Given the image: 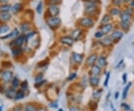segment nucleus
<instances>
[{
    "instance_id": "1",
    "label": "nucleus",
    "mask_w": 134,
    "mask_h": 111,
    "mask_svg": "<svg viewBox=\"0 0 134 111\" xmlns=\"http://www.w3.org/2000/svg\"><path fill=\"white\" fill-rule=\"evenodd\" d=\"M79 24L83 28L90 29L94 26L95 22L90 16H86V17H83L79 19Z\"/></svg>"
},
{
    "instance_id": "2",
    "label": "nucleus",
    "mask_w": 134,
    "mask_h": 111,
    "mask_svg": "<svg viewBox=\"0 0 134 111\" xmlns=\"http://www.w3.org/2000/svg\"><path fill=\"white\" fill-rule=\"evenodd\" d=\"M46 23H47L48 25L51 29H55L60 25L61 19H60L59 17H57V16H52V17H49L46 20Z\"/></svg>"
},
{
    "instance_id": "3",
    "label": "nucleus",
    "mask_w": 134,
    "mask_h": 111,
    "mask_svg": "<svg viewBox=\"0 0 134 111\" xmlns=\"http://www.w3.org/2000/svg\"><path fill=\"white\" fill-rule=\"evenodd\" d=\"M26 37L25 35L22 34L18 36L15 39L14 41H12L11 43H10V46L13 48V47H20L22 45H23L25 42H26Z\"/></svg>"
},
{
    "instance_id": "4",
    "label": "nucleus",
    "mask_w": 134,
    "mask_h": 111,
    "mask_svg": "<svg viewBox=\"0 0 134 111\" xmlns=\"http://www.w3.org/2000/svg\"><path fill=\"white\" fill-rule=\"evenodd\" d=\"M124 36V32L121 30H115L110 34V37L113 40V43H118Z\"/></svg>"
},
{
    "instance_id": "5",
    "label": "nucleus",
    "mask_w": 134,
    "mask_h": 111,
    "mask_svg": "<svg viewBox=\"0 0 134 111\" xmlns=\"http://www.w3.org/2000/svg\"><path fill=\"white\" fill-rule=\"evenodd\" d=\"M59 13H60V9L57 5H48V9H47V14L50 17L56 16L57 15L59 14Z\"/></svg>"
},
{
    "instance_id": "6",
    "label": "nucleus",
    "mask_w": 134,
    "mask_h": 111,
    "mask_svg": "<svg viewBox=\"0 0 134 111\" xmlns=\"http://www.w3.org/2000/svg\"><path fill=\"white\" fill-rule=\"evenodd\" d=\"M60 42L62 44L66 45L69 46H72L74 43V39L71 36H64L60 39Z\"/></svg>"
},
{
    "instance_id": "7",
    "label": "nucleus",
    "mask_w": 134,
    "mask_h": 111,
    "mask_svg": "<svg viewBox=\"0 0 134 111\" xmlns=\"http://www.w3.org/2000/svg\"><path fill=\"white\" fill-rule=\"evenodd\" d=\"M100 31H101L104 34H109L110 32L112 31V30L113 29V25L112 23H107V24L104 25H100V26L99 27Z\"/></svg>"
},
{
    "instance_id": "8",
    "label": "nucleus",
    "mask_w": 134,
    "mask_h": 111,
    "mask_svg": "<svg viewBox=\"0 0 134 111\" xmlns=\"http://www.w3.org/2000/svg\"><path fill=\"white\" fill-rule=\"evenodd\" d=\"M100 43L104 47H110L111 46H113V41L110 36H106L105 37L102 38V40L100 41Z\"/></svg>"
},
{
    "instance_id": "9",
    "label": "nucleus",
    "mask_w": 134,
    "mask_h": 111,
    "mask_svg": "<svg viewBox=\"0 0 134 111\" xmlns=\"http://www.w3.org/2000/svg\"><path fill=\"white\" fill-rule=\"evenodd\" d=\"M12 77H13V73L10 71L6 70V71H4L2 73V78L4 81V82L8 83L9 81H10Z\"/></svg>"
},
{
    "instance_id": "10",
    "label": "nucleus",
    "mask_w": 134,
    "mask_h": 111,
    "mask_svg": "<svg viewBox=\"0 0 134 111\" xmlns=\"http://www.w3.org/2000/svg\"><path fill=\"white\" fill-rule=\"evenodd\" d=\"M97 10H98V5L85 7V14L90 16L95 14V13L97 12Z\"/></svg>"
},
{
    "instance_id": "11",
    "label": "nucleus",
    "mask_w": 134,
    "mask_h": 111,
    "mask_svg": "<svg viewBox=\"0 0 134 111\" xmlns=\"http://www.w3.org/2000/svg\"><path fill=\"white\" fill-rule=\"evenodd\" d=\"M97 59H98L97 54H90L88 58H86V65H88V66H92V65H93V64L97 61Z\"/></svg>"
},
{
    "instance_id": "12",
    "label": "nucleus",
    "mask_w": 134,
    "mask_h": 111,
    "mask_svg": "<svg viewBox=\"0 0 134 111\" xmlns=\"http://www.w3.org/2000/svg\"><path fill=\"white\" fill-rule=\"evenodd\" d=\"M120 18H121V21H123V22H126V23H130L131 19H132V16L127 13L126 11H123L120 14Z\"/></svg>"
},
{
    "instance_id": "13",
    "label": "nucleus",
    "mask_w": 134,
    "mask_h": 111,
    "mask_svg": "<svg viewBox=\"0 0 134 111\" xmlns=\"http://www.w3.org/2000/svg\"><path fill=\"white\" fill-rule=\"evenodd\" d=\"M101 73V68L98 64H93L92 65L91 74L93 76H98Z\"/></svg>"
},
{
    "instance_id": "14",
    "label": "nucleus",
    "mask_w": 134,
    "mask_h": 111,
    "mask_svg": "<svg viewBox=\"0 0 134 111\" xmlns=\"http://www.w3.org/2000/svg\"><path fill=\"white\" fill-rule=\"evenodd\" d=\"M72 58L73 59V60L77 63H81L83 59V55L81 54L76 53V52H73L72 54Z\"/></svg>"
},
{
    "instance_id": "15",
    "label": "nucleus",
    "mask_w": 134,
    "mask_h": 111,
    "mask_svg": "<svg viewBox=\"0 0 134 111\" xmlns=\"http://www.w3.org/2000/svg\"><path fill=\"white\" fill-rule=\"evenodd\" d=\"M5 93L7 98L12 99V98H14L16 96V90H14V88H9L5 90Z\"/></svg>"
},
{
    "instance_id": "16",
    "label": "nucleus",
    "mask_w": 134,
    "mask_h": 111,
    "mask_svg": "<svg viewBox=\"0 0 134 111\" xmlns=\"http://www.w3.org/2000/svg\"><path fill=\"white\" fill-rule=\"evenodd\" d=\"M22 8H23V5L21 3H16L15 5H14L10 8V10L13 14H16L19 13L22 10Z\"/></svg>"
},
{
    "instance_id": "17",
    "label": "nucleus",
    "mask_w": 134,
    "mask_h": 111,
    "mask_svg": "<svg viewBox=\"0 0 134 111\" xmlns=\"http://www.w3.org/2000/svg\"><path fill=\"white\" fill-rule=\"evenodd\" d=\"M19 35V31L17 29H15L13 31H11L10 33H9L8 34L5 35L4 37H2L1 39L2 40H8V39L12 38V37H14L16 36H18Z\"/></svg>"
},
{
    "instance_id": "18",
    "label": "nucleus",
    "mask_w": 134,
    "mask_h": 111,
    "mask_svg": "<svg viewBox=\"0 0 134 111\" xmlns=\"http://www.w3.org/2000/svg\"><path fill=\"white\" fill-rule=\"evenodd\" d=\"M11 18V14H10L8 12H5V13H2L0 14V21L5 23L9 21Z\"/></svg>"
},
{
    "instance_id": "19",
    "label": "nucleus",
    "mask_w": 134,
    "mask_h": 111,
    "mask_svg": "<svg viewBox=\"0 0 134 111\" xmlns=\"http://www.w3.org/2000/svg\"><path fill=\"white\" fill-rule=\"evenodd\" d=\"M97 62H98V65L101 67H104L106 65H107V59L103 55H100L99 58L97 59Z\"/></svg>"
},
{
    "instance_id": "20",
    "label": "nucleus",
    "mask_w": 134,
    "mask_h": 111,
    "mask_svg": "<svg viewBox=\"0 0 134 111\" xmlns=\"http://www.w3.org/2000/svg\"><path fill=\"white\" fill-rule=\"evenodd\" d=\"M30 29H31V24L29 23L25 22V23H23L20 25V30L23 33L26 32V31H29Z\"/></svg>"
},
{
    "instance_id": "21",
    "label": "nucleus",
    "mask_w": 134,
    "mask_h": 111,
    "mask_svg": "<svg viewBox=\"0 0 134 111\" xmlns=\"http://www.w3.org/2000/svg\"><path fill=\"white\" fill-rule=\"evenodd\" d=\"M81 34H82L81 29H77L72 31V36H71V37H72V38L74 39V40H77V39L79 38V37L81 36Z\"/></svg>"
},
{
    "instance_id": "22",
    "label": "nucleus",
    "mask_w": 134,
    "mask_h": 111,
    "mask_svg": "<svg viewBox=\"0 0 134 111\" xmlns=\"http://www.w3.org/2000/svg\"><path fill=\"white\" fill-rule=\"evenodd\" d=\"M89 81H90V84H91V86H92V87H97L98 85V84H99V78L97 76L90 77Z\"/></svg>"
},
{
    "instance_id": "23",
    "label": "nucleus",
    "mask_w": 134,
    "mask_h": 111,
    "mask_svg": "<svg viewBox=\"0 0 134 111\" xmlns=\"http://www.w3.org/2000/svg\"><path fill=\"white\" fill-rule=\"evenodd\" d=\"M112 19V16L110 14H104V16L102 17V19L100 20V25H104L110 23V21Z\"/></svg>"
},
{
    "instance_id": "24",
    "label": "nucleus",
    "mask_w": 134,
    "mask_h": 111,
    "mask_svg": "<svg viewBox=\"0 0 134 111\" xmlns=\"http://www.w3.org/2000/svg\"><path fill=\"white\" fill-rule=\"evenodd\" d=\"M121 12L122 11L119 8H112L109 10V14L110 16H118V15L121 14Z\"/></svg>"
},
{
    "instance_id": "25",
    "label": "nucleus",
    "mask_w": 134,
    "mask_h": 111,
    "mask_svg": "<svg viewBox=\"0 0 134 111\" xmlns=\"http://www.w3.org/2000/svg\"><path fill=\"white\" fill-rule=\"evenodd\" d=\"M120 27L122 30H124L125 31H127L130 28V23H126V22H123L121 21L120 22Z\"/></svg>"
},
{
    "instance_id": "26",
    "label": "nucleus",
    "mask_w": 134,
    "mask_h": 111,
    "mask_svg": "<svg viewBox=\"0 0 134 111\" xmlns=\"http://www.w3.org/2000/svg\"><path fill=\"white\" fill-rule=\"evenodd\" d=\"M11 6L8 4H4V5H0V14L5 13V12H8L10 10Z\"/></svg>"
},
{
    "instance_id": "27",
    "label": "nucleus",
    "mask_w": 134,
    "mask_h": 111,
    "mask_svg": "<svg viewBox=\"0 0 134 111\" xmlns=\"http://www.w3.org/2000/svg\"><path fill=\"white\" fill-rule=\"evenodd\" d=\"M23 49L21 47H13L12 48V54L14 56H18L22 54Z\"/></svg>"
},
{
    "instance_id": "28",
    "label": "nucleus",
    "mask_w": 134,
    "mask_h": 111,
    "mask_svg": "<svg viewBox=\"0 0 134 111\" xmlns=\"http://www.w3.org/2000/svg\"><path fill=\"white\" fill-rule=\"evenodd\" d=\"M24 92L23 90H19L17 92H16V96L14 97L15 100H19L23 98H24Z\"/></svg>"
},
{
    "instance_id": "29",
    "label": "nucleus",
    "mask_w": 134,
    "mask_h": 111,
    "mask_svg": "<svg viewBox=\"0 0 134 111\" xmlns=\"http://www.w3.org/2000/svg\"><path fill=\"white\" fill-rule=\"evenodd\" d=\"M10 30V27L7 24H3L0 25V34H5Z\"/></svg>"
},
{
    "instance_id": "30",
    "label": "nucleus",
    "mask_w": 134,
    "mask_h": 111,
    "mask_svg": "<svg viewBox=\"0 0 134 111\" xmlns=\"http://www.w3.org/2000/svg\"><path fill=\"white\" fill-rule=\"evenodd\" d=\"M131 85H132V83L130 82L126 87H125V90H124V91H123V93H122V98H123V99H125L126 98V97L127 96V92H128V90H129L130 87H131Z\"/></svg>"
},
{
    "instance_id": "31",
    "label": "nucleus",
    "mask_w": 134,
    "mask_h": 111,
    "mask_svg": "<svg viewBox=\"0 0 134 111\" xmlns=\"http://www.w3.org/2000/svg\"><path fill=\"white\" fill-rule=\"evenodd\" d=\"M89 107L91 109V110L96 111L97 110V107H98V104L96 102L90 101V102H89Z\"/></svg>"
},
{
    "instance_id": "32",
    "label": "nucleus",
    "mask_w": 134,
    "mask_h": 111,
    "mask_svg": "<svg viewBox=\"0 0 134 111\" xmlns=\"http://www.w3.org/2000/svg\"><path fill=\"white\" fill-rule=\"evenodd\" d=\"M24 111H37V110L34 105H33L32 104H29L25 107Z\"/></svg>"
},
{
    "instance_id": "33",
    "label": "nucleus",
    "mask_w": 134,
    "mask_h": 111,
    "mask_svg": "<svg viewBox=\"0 0 134 111\" xmlns=\"http://www.w3.org/2000/svg\"><path fill=\"white\" fill-rule=\"evenodd\" d=\"M19 85V79L17 77H14L13 78V81H12V87L13 88H16Z\"/></svg>"
},
{
    "instance_id": "34",
    "label": "nucleus",
    "mask_w": 134,
    "mask_h": 111,
    "mask_svg": "<svg viewBox=\"0 0 134 111\" xmlns=\"http://www.w3.org/2000/svg\"><path fill=\"white\" fill-rule=\"evenodd\" d=\"M35 34H36V31H30V32H29V33L27 34V35L25 36V37H26V40L28 41V40H29L30 39L32 38L35 35Z\"/></svg>"
},
{
    "instance_id": "35",
    "label": "nucleus",
    "mask_w": 134,
    "mask_h": 111,
    "mask_svg": "<svg viewBox=\"0 0 134 111\" xmlns=\"http://www.w3.org/2000/svg\"><path fill=\"white\" fill-rule=\"evenodd\" d=\"M37 12L38 14H41L42 12V10H43V2H40L38 3V5L37 6Z\"/></svg>"
},
{
    "instance_id": "36",
    "label": "nucleus",
    "mask_w": 134,
    "mask_h": 111,
    "mask_svg": "<svg viewBox=\"0 0 134 111\" xmlns=\"http://www.w3.org/2000/svg\"><path fill=\"white\" fill-rule=\"evenodd\" d=\"M104 33L101 31H97V32H96V34H95V37H96V39H100L103 37V36H104Z\"/></svg>"
},
{
    "instance_id": "37",
    "label": "nucleus",
    "mask_w": 134,
    "mask_h": 111,
    "mask_svg": "<svg viewBox=\"0 0 134 111\" xmlns=\"http://www.w3.org/2000/svg\"><path fill=\"white\" fill-rule=\"evenodd\" d=\"M110 73L108 72L107 73V75H106V79L104 81V87H107L108 85V82H109V80H110Z\"/></svg>"
},
{
    "instance_id": "38",
    "label": "nucleus",
    "mask_w": 134,
    "mask_h": 111,
    "mask_svg": "<svg viewBox=\"0 0 134 111\" xmlns=\"http://www.w3.org/2000/svg\"><path fill=\"white\" fill-rule=\"evenodd\" d=\"M123 2H124L123 0H113L112 1L113 5H115V6H120Z\"/></svg>"
},
{
    "instance_id": "39",
    "label": "nucleus",
    "mask_w": 134,
    "mask_h": 111,
    "mask_svg": "<svg viewBox=\"0 0 134 111\" xmlns=\"http://www.w3.org/2000/svg\"><path fill=\"white\" fill-rule=\"evenodd\" d=\"M28 87H29V84H28L27 81H24L21 84V88H22L23 90H28Z\"/></svg>"
},
{
    "instance_id": "40",
    "label": "nucleus",
    "mask_w": 134,
    "mask_h": 111,
    "mask_svg": "<svg viewBox=\"0 0 134 111\" xmlns=\"http://www.w3.org/2000/svg\"><path fill=\"white\" fill-rule=\"evenodd\" d=\"M43 75L42 74V73H40V74H38V75L36 76V77H35V82L36 83L40 82V81H42V80H43Z\"/></svg>"
},
{
    "instance_id": "41",
    "label": "nucleus",
    "mask_w": 134,
    "mask_h": 111,
    "mask_svg": "<svg viewBox=\"0 0 134 111\" xmlns=\"http://www.w3.org/2000/svg\"><path fill=\"white\" fill-rule=\"evenodd\" d=\"M61 2V0H48V5H58L59 2Z\"/></svg>"
},
{
    "instance_id": "42",
    "label": "nucleus",
    "mask_w": 134,
    "mask_h": 111,
    "mask_svg": "<svg viewBox=\"0 0 134 111\" xmlns=\"http://www.w3.org/2000/svg\"><path fill=\"white\" fill-rule=\"evenodd\" d=\"M2 66L3 67H10V66H11V63L10 62H9V61H3L2 63Z\"/></svg>"
},
{
    "instance_id": "43",
    "label": "nucleus",
    "mask_w": 134,
    "mask_h": 111,
    "mask_svg": "<svg viewBox=\"0 0 134 111\" xmlns=\"http://www.w3.org/2000/svg\"><path fill=\"white\" fill-rule=\"evenodd\" d=\"M48 61L46 62V60H43V61H41L40 63H38V66L39 67H43V66H45L48 65Z\"/></svg>"
},
{
    "instance_id": "44",
    "label": "nucleus",
    "mask_w": 134,
    "mask_h": 111,
    "mask_svg": "<svg viewBox=\"0 0 134 111\" xmlns=\"http://www.w3.org/2000/svg\"><path fill=\"white\" fill-rule=\"evenodd\" d=\"M92 97L94 98H96V99H99L100 98V91H97V92H95L93 93V96Z\"/></svg>"
},
{
    "instance_id": "45",
    "label": "nucleus",
    "mask_w": 134,
    "mask_h": 111,
    "mask_svg": "<svg viewBox=\"0 0 134 111\" xmlns=\"http://www.w3.org/2000/svg\"><path fill=\"white\" fill-rule=\"evenodd\" d=\"M76 77H77L76 73H72V74L68 77L67 80H68V81H72V80H73V79H75Z\"/></svg>"
},
{
    "instance_id": "46",
    "label": "nucleus",
    "mask_w": 134,
    "mask_h": 111,
    "mask_svg": "<svg viewBox=\"0 0 134 111\" xmlns=\"http://www.w3.org/2000/svg\"><path fill=\"white\" fill-rule=\"evenodd\" d=\"M69 111H80V108L78 107L72 106L69 108Z\"/></svg>"
},
{
    "instance_id": "47",
    "label": "nucleus",
    "mask_w": 134,
    "mask_h": 111,
    "mask_svg": "<svg viewBox=\"0 0 134 111\" xmlns=\"http://www.w3.org/2000/svg\"><path fill=\"white\" fill-rule=\"evenodd\" d=\"M12 111H23V110H22L21 106H20V105H18V106L14 107L13 108Z\"/></svg>"
},
{
    "instance_id": "48",
    "label": "nucleus",
    "mask_w": 134,
    "mask_h": 111,
    "mask_svg": "<svg viewBox=\"0 0 134 111\" xmlns=\"http://www.w3.org/2000/svg\"><path fill=\"white\" fill-rule=\"evenodd\" d=\"M121 107H123V108H125V110H130V107L129 105H127V104H125V103H124V104H121Z\"/></svg>"
},
{
    "instance_id": "49",
    "label": "nucleus",
    "mask_w": 134,
    "mask_h": 111,
    "mask_svg": "<svg viewBox=\"0 0 134 111\" xmlns=\"http://www.w3.org/2000/svg\"><path fill=\"white\" fill-rule=\"evenodd\" d=\"M49 106L52 107L53 108H57L58 107V103H56V102H52V103H51L50 104H49Z\"/></svg>"
},
{
    "instance_id": "50",
    "label": "nucleus",
    "mask_w": 134,
    "mask_h": 111,
    "mask_svg": "<svg viewBox=\"0 0 134 111\" xmlns=\"http://www.w3.org/2000/svg\"><path fill=\"white\" fill-rule=\"evenodd\" d=\"M127 73H124V75H122V79H123V82L124 84L127 82Z\"/></svg>"
},
{
    "instance_id": "51",
    "label": "nucleus",
    "mask_w": 134,
    "mask_h": 111,
    "mask_svg": "<svg viewBox=\"0 0 134 111\" xmlns=\"http://www.w3.org/2000/svg\"><path fill=\"white\" fill-rule=\"evenodd\" d=\"M46 82V81H40V82H37V83H36L35 84V87H39L40 86H42L43 84V83H45Z\"/></svg>"
},
{
    "instance_id": "52",
    "label": "nucleus",
    "mask_w": 134,
    "mask_h": 111,
    "mask_svg": "<svg viewBox=\"0 0 134 111\" xmlns=\"http://www.w3.org/2000/svg\"><path fill=\"white\" fill-rule=\"evenodd\" d=\"M123 62H124V60H121L120 61L119 63V64H117V66H116V67H115V68L120 67V66H121V65L122 64V63H123Z\"/></svg>"
},
{
    "instance_id": "53",
    "label": "nucleus",
    "mask_w": 134,
    "mask_h": 111,
    "mask_svg": "<svg viewBox=\"0 0 134 111\" xmlns=\"http://www.w3.org/2000/svg\"><path fill=\"white\" fill-rule=\"evenodd\" d=\"M130 3V5H131V7H132V8H134V0H131Z\"/></svg>"
},
{
    "instance_id": "54",
    "label": "nucleus",
    "mask_w": 134,
    "mask_h": 111,
    "mask_svg": "<svg viewBox=\"0 0 134 111\" xmlns=\"http://www.w3.org/2000/svg\"><path fill=\"white\" fill-rule=\"evenodd\" d=\"M119 92H115V99H117V98H119Z\"/></svg>"
},
{
    "instance_id": "55",
    "label": "nucleus",
    "mask_w": 134,
    "mask_h": 111,
    "mask_svg": "<svg viewBox=\"0 0 134 111\" xmlns=\"http://www.w3.org/2000/svg\"><path fill=\"white\" fill-rule=\"evenodd\" d=\"M130 1H131V0H123V2H124L125 3H130Z\"/></svg>"
},
{
    "instance_id": "56",
    "label": "nucleus",
    "mask_w": 134,
    "mask_h": 111,
    "mask_svg": "<svg viewBox=\"0 0 134 111\" xmlns=\"http://www.w3.org/2000/svg\"><path fill=\"white\" fill-rule=\"evenodd\" d=\"M37 111H47V110H46L45 108H40V110H38Z\"/></svg>"
},
{
    "instance_id": "57",
    "label": "nucleus",
    "mask_w": 134,
    "mask_h": 111,
    "mask_svg": "<svg viewBox=\"0 0 134 111\" xmlns=\"http://www.w3.org/2000/svg\"><path fill=\"white\" fill-rule=\"evenodd\" d=\"M111 109H113V111H115V110L114 109V107L113 105V104H111Z\"/></svg>"
},
{
    "instance_id": "58",
    "label": "nucleus",
    "mask_w": 134,
    "mask_h": 111,
    "mask_svg": "<svg viewBox=\"0 0 134 111\" xmlns=\"http://www.w3.org/2000/svg\"><path fill=\"white\" fill-rule=\"evenodd\" d=\"M90 1H92V2H98L99 0H90Z\"/></svg>"
},
{
    "instance_id": "59",
    "label": "nucleus",
    "mask_w": 134,
    "mask_h": 111,
    "mask_svg": "<svg viewBox=\"0 0 134 111\" xmlns=\"http://www.w3.org/2000/svg\"><path fill=\"white\" fill-rule=\"evenodd\" d=\"M5 1H7V0H0V2H5Z\"/></svg>"
},
{
    "instance_id": "60",
    "label": "nucleus",
    "mask_w": 134,
    "mask_h": 111,
    "mask_svg": "<svg viewBox=\"0 0 134 111\" xmlns=\"http://www.w3.org/2000/svg\"><path fill=\"white\" fill-rule=\"evenodd\" d=\"M59 111H63V110L62 109H59Z\"/></svg>"
},
{
    "instance_id": "61",
    "label": "nucleus",
    "mask_w": 134,
    "mask_h": 111,
    "mask_svg": "<svg viewBox=\"0 0 134 111\" xmlns=\"http://www.w3.org/2000/svg\"></svg>"
}]
</instances>
